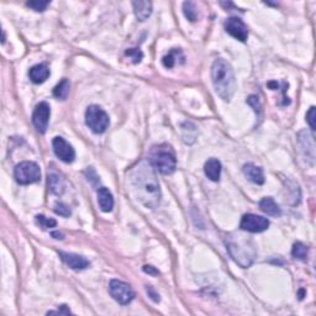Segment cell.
<instances>
[{"instance_id": "obj_1", "label": "cell", "mask_w": 316, "mask_h": 316, "mask_svg": "<svg viewBox=\"0 0 316 316\" xmlns=\"http://www.w3.org/2000/svg\"><path fill=\"white\" fill-rule=\"evenodd\" d=\"M152 168L153 167L151 165L142 162L133 168L130 174L135 195L146 208L149 209L157 208L162 198L157 177Z\"/></svg>"}, {"instance_id": "obj_2", "label": "cell", "mask_w": 316, "mask_h": 316, "mask_svg": "<svg viewBox=\"0 0 316 316\" xmlns=\"http://www.w3.org/2000/svg\"><path fill=\"white\" fill-rule=\"evenodd\" d=\"M211 81L215 92L225 102H230L236 89V79L232 67L225 59L219 58L212 63Z\"/></svg>"}, {"instance_id": "obj_3", "label": "cell", "mask_w": 316, "mask_h": 316, "mask_svg": "<svg viewBox=\"0 0 316 316\" xmlns=\"http://www.w3.org/2000/svg\"><path fill=\"white\" fill-rule=\"evenodd\" d=\"M226 246L231 258L242 268H249L257 256L253 242L244 236L228 235L226 237Z\"/></svg>"}, {"instance_id": "obj_4", "label": "cell", "mask_w": 316, "mask_h": 316, "mask_svg": "<svg viewBox=\"0 0 316 316\" xmlns=\"http://www.w3.org/2000/svg\"><path fill=\"white\" fill-rule=\"evenodd\" d=\"M149 165L157 170L160 173L168 176L172 174L177 168V158L173 148L171 146L163 145L153 146L148 156Z\"/></svg>"}, {"instance_id": "obj_5", "label": "cell", "mask_w": 316, "mask_h": 316, "mask_svg": "<svg viewBox=\"0 0 316 316\" xmlns=\"http://www.w3.org/2000/svg\"><path fill=\"white\" fill-rule=\"evenodd\" d=\"M86 124L94 133H103L109 127L110 120L100 106L91 105L86 111Z\"/></svg>"}, {"instance_id": "obj_6", "label": "cell", "mask_w": 316, "mask_h": 316, "mask_svg": "<svg viewBox=\"0 0 316 316\" xmlns=\"http://www.w3.org/2000/svg\"><path fill=\"white\" fill-rule=\"evenodd\" d=\"M16 182L21 185L37 183L41 179V171L37 163L25 161L19 163L14 171Z\"/></svg>"}, {"instance_id": "obj_7", "label": "cell", "mask_w": 316, "mask_h": 316, "mask_svg": "<svg viewBox=\"0 0 316 316\" xmlns=\"http://www.w3.org/2000/svg\"><path fill=\"white\" fill-rule=\"evenodd\" d=\"M109 291H110L111 296L121 305L130 304L133 300V298H135V291H133L131 285L122 282V280H110Z\"/></svg>"}, {"instance_id": "obj_8", "label": "cell", "mask_w": 316, "mask_h": 316, "mask_svg": "<svg viewBox=\"0 0 316 316\" xmlns=\"http://www.w3.org/2000/svg\"><path fill=\"white\" fill-rule=\"evenodd\" d=\"M241 230L252 233H260L269 227V220L266 217L255 214H246L242 216L240 222Z\"/></svg>"}, {"instance_id": "obj_9", "label": "cell", "mask_w": 316, "mask_h": 316, "mask_svg": "<svg viewBox=\"0 0 316 316\" xmlns=\"http://www.w3.org/2000/svg\"><path fill=\"white\" fill-rule=\"evenodd\" d=\"M51 116V108L47 103L42 102L36 105L34 114H32V122H34L35 127L37 131L41 133H45L47 131L48 122H50Z\"/></svg>"}, {"instance_id": "obj_10", "label": "cell", "mask_w": 316, "mask_h": 316, "mask_svg": "<svg viewBox=\"0 0 316 316\" xmlns=\"http://www.w3.org/2000/svg\"><path fill=\"white\" fill-rule=\"evenodd\" d=\"M225 30L227 34L241 42H245L249 37V27L239 18H228L225 23Z\"/></svg>"}, {"instance_id": "obj_11", "label": "cell", "mask_w": 316, "mask_h": 316, "mask_svg": "<svg viewBox=\"0 0 316 316\" xmlns=\"http://www.w3.org/2000/svg\"><path fill=\"white\" fill-rule=\"evenodd\" d=\"M54 154L66 163H72L75 158V151L72 145L67 142L63 137H54L52 141Z\"/></svg>"}, {"instance_id": "obj_12", "label": "cell", "mask_w": 316, "mask_h": 316, "mask_svg": "<svg viewBox=\"0 0 316 316\" xmlns=\"http://www.w3.org/2000/svg\"><path fill=\"white\" fill-rule=\"evenodd\" d=\"M59 257L67 264L69 268L75 269V271H81V269H86L89 267V261L83 256L75 255V253H68V252H59Z\"/></svg>"}, {"instance_id": "obj_13", "label": "cell", "mask_w": 316, "mask_h": 316, "mask_svg": "<svg viewBox=\"0 0 316 316\" xmlns=\"http://www.w3.org/2000/svg\"><path fill=\"white\" fill-rule=\"evenodd\" d=\"M29 77L32 83L41 84L47 81L50 77V69L46 64H36V66L30 68Z\"/></svg>"}, {"instance_id": "obj_14", "label": "cell", "mask_w": 316, "mask_h": 316, "mask_svg": "<svg viewBox=\"0 0 316 316\" xmlns=\"http://www.w3.org/2000/svg\"><path fill=\"white\" fill-rule=\"evenodd\" d=\"M98 204H99L100 210L109 212L114 208V197L108 188H99L98 190Z\"/></svg>"}, {"instance_id": "obj_15", "label": "cell", "mask_w": 316, "mask_h": 316, "mask_svg": "<svg viewBox=\"0 0 316 316\" xmlns=\"http://www.w3.org/2000/svg\"><path fill=\"white\" fill-rule=\"evenodd\" d=\"M244 173L255 184L261 185L264 183L263 170L261 167H257L256 165H253V163H247V165L244 166Z\"/></svg>"}, {"instance_id": "obj_16", "label": "cell", "mask_w": 316, "mask_h": 316, "mask_svg": "<svg viewBox=\"0 0 316 316\" xmlns=\"http://www.w3.org/2000/svg\"><path fill=\"white\" fill-rule=\"evenodd\" d=\"M133 13L138 21H145L152 14V3L151 2H132Z\"/></svg>"}, {"instance_id": "obj_17", "label": "cell", "mask_w": 316, "mask_h": 316, "mask_svg": "<svg viewBox=\"0 0 316 316\" xmlns=\"http://www.w3.org/2000/svg\"><path fill=\"white\" fill-rule=\"evenodd\" d=\"M206 177L212 182H219L220 176H221V163L216 158H210L204 166Z\"/></svg>"}, {"instance_id": "obj_18", "label": "cell", "mask_w": 316, "mask_h": 316, "mask_svg": "<svg viewBox=\"0 0 316 316\" xmlns=\"http://www.w3.org/2000/svg\"><path fill=\"white\" fill-rule=\"evenodd\" d=\"M260 209L269 216H280L282 215L279 205L272 198H263L260 201Z\"/></svg>"}, {"instance_id": "obj_19", "label": "cell", "mask_w": 316, "mask_h": 316, "mask_svg": "<svg viewBox=\"0 0 316 316\" xmlns=\"http://www.w3.org/2000/svg\"><path fill=\"white\" fill-rule=\"evenodd\" d=\"M48 188L51 193L54 195H61L64 192V182L57 174H50L48 176Z\"/></svg>"}, {"instance_id": "obj_20", "label": "cell", "mask_w": 316, "mask_h": 316, "mask_svg": "<svg viewBox=\"0 0 316 316\" xmlns=\"http://www.w3.org/2000/svg\"><path fill=\"white\" fill-rule=\"evenodd\" d=\"M69 89H70L69 81H68V79H66V78H63L53 88V95L57 98V99L66 100L68 94H69Z\"/></svg>"}, {"instance_id": "obj_21", "label": "cell", "mask_w": 316, "mask_h": 316, "mask_svg": "<svg viewBox=\"0 0 316 316\" xmlns=\"http://www.w3.org/2000/svg\"><path fill=\"white\" fill-rule=\"evenodd\" d=\"M307 253H309V249H307L306 245H304L303 242H295L291 250V255L295 258L300 261H305L307 258Z\"/></svg>"}, {"instance_id": "obj_22", "label": "cell", "mask_w": 316, "mask_h": 316, "mask_svg": "<svg viewBox=\"0 0 316 316\" xmlns=\"http://www.w3.org/2000/svg\"><path fill=\"white\" fill-rule=\"evenodd\" d=\"M182 54L183 53H182V51L179 50V48H173L170 53L166 54V56L163 57V59H162L163 66H165L166 68H173L174 66H176L178 56H182Z\"/></svg>"}, {"instance_id": "obj_23", "label": "cell", "mask_w": 316, "mask_h": 316, "mask_svg": "<svg viewBox=\"0 0 316 316\" xmlns=\"http://www.w3.org/2000/svg\"><path fill=\"white\" fill-rule=\"evenodd\" d=\"M183 12L185 18L189 21L194 23V21L198 20V10H197V5L193 2H185L183 4Z\"/></svg>"}, {"instance_id": "obj_24", "label": "cell", "mask_w": 316, "mask_h": 316, "mask_svg": "<svg viewBox=\"0 0 316 316\" xmlns=\"http://www.w3.org/2000/svg\"><path fill=\"white\" fill-rule=\"evenodd\" d=\"M125 54L131 59L133 63H140L143 58V53L140 48H129V50H126Z\"/></svg>"}, {"instance_id": "obj_25", "label": "cell", "mask_w": 316, "mask_h": 316, "mask_svg": "<svg viewBox=\"0 0 316 316\" xmlns=\"http://www.w3.org/2000/svg\"><path fill=\"white\" fill-rule=\"evenodd\" d=\"M36 222L42 228H52L57 225V221L54 219H48V217L43 216V215H37Z\"/></svg>"}, {"instance_id": "obj_26", "label": "cell", "mask_w": 316, "mask_h": 316, "mask_svg": "<svg viewBox=\"0 0 316 316\" xmlns=\"http://www.w3.org/2000/svg\"><path fill=\"white\" fill-rule=\"evenodd\" d=\"M26 5L31 8L35 12H45L46 8L50 5V2H42V0H35V2H27Z\"/></svg>"}, {"instance_id": "obj_27", "label": "cell", "mask_w": 316, "mask_h": 316, "mask_svg": "<svg viewBox=\"0 0 316 316\" xmlns=\"http://www.w3.org/2000/svg\"><path fill=\"white\" fill-rule=\"evenodd\" d=\"M54 212L63 217H68L70 215V209L68 208V205H66L64 203L57 201V203L54 204Z\"/></svg>"}, {"instance_id": "obj_28", "label": "cell", "mask_w": 316, "mask_h": 316, "mask_svg": "<svg viewBox=\"0 0 316 316\" xmlns=\"http://www.w3.org/2000/svg\"><path fill=\"white\" fill-rule=\"evenodd\" d=\"M315 118H316V114H315V106H311V108L309 109V111H307L306 114V121L307 124H309L310 129H311V131H315Z\"/></svg>"}, {"instance_id": "obj_29", "label": "cell", "mask_w": 316, "mask_h": 316, "mask_svg": "<svg viewBox=\"0 0 316 316\" xmlns=\"http://www.w3.org/2000/svg\"><path fill=\"white\" fill-rule=\"evenodd\" d=\"M247 103H249L251 106H253V108H255L256 113H260L261 104H260V99H258V97H256V95H251L249 99H247Z\"/></svg>"}, {"instance_id": "obj_30", "label": "cell", "mask_w": 316, "mask_h": 316, "mask_svg": "<svg viewBox=\"0 0 316 316\" xmlns=\"http://www.w3.org/2000/svg\"><path fill=\"white\" fill-rule=\"evenodd\" d=\"M146 290H147V293H148L149 298H151L152 300L154 301V303H158V301L161 300L160 295H158V293H156V290L153 289V287H151V285H147Z\"/></svg>"}, {"instance_id": "obj_31", "label": "cell", "mask_w": 316, "mask_h": 316, "mask_svg": "<svg viewBox=\"0 0 316 316\" xmlns=\"http://www.w3.org/2000/svg\"><path fill=\"white\" fill-rule=\"evenodd\" d=\"M47 314H48V315H50V314H64V315H69V314H72V312H70L69 309H67L66 305H62L61 310H58V311H48Z\"/></svg>"}, {"instance_id": "obj_32", "label": "cell", "mask_w": 316, "mask_h": 316, "mask_svg": "<svg viewBox=\"0 0 316 316\" xmlns=\"http://www.w3.org/2000/svg\"><path fill=\"white\" fill-rule=\"evenodd\" d=\"M143 271H145L146 273L152 274V276H158V274H160V272H158L157 269H154L152 266H145L143 267Z\"/></svg>"}, {"instance_id": "obj_33", "label": "cell", "mask_w": 316, "mask_h": 316, "mask_svg": "<svg viewBox=\"0 0 316 316\" xmlns=\"http://www.w3.org/2000/svg\"><path fill=\"white\" fill-rule=\"evenodd\" d=\"M52 236L54 237V239H57V240H63L64 239V236L62 235L61 232H52Z\"/></svg>"}]
</instances>
